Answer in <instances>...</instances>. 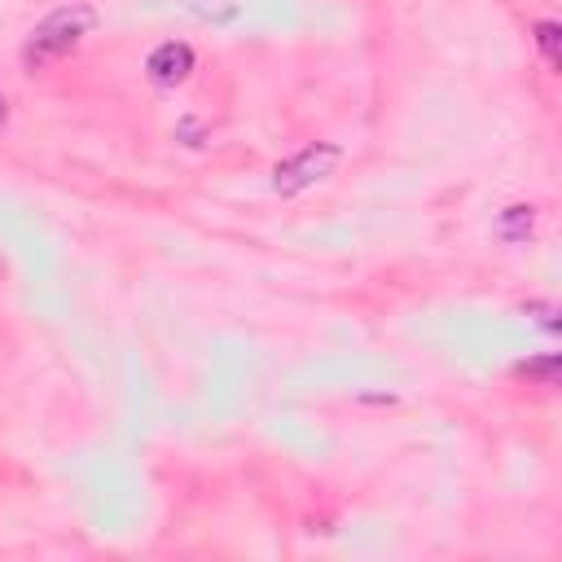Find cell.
Here are the masks:
<instances>
[{"label":"cell","mask_w":562,"mask_h":562,"mask_svg":"<svg viewBox=\"0 0 562 562\" xmlns=\"http://www.w3.org/2000/svg\"><path fill=\"white\" fill-rule=\"evenodd\" d=\"M527 313H536L545 330H558V321H553V308H549V304H527Z\"/></svg>","instance_id":"cell-7"},{"label":"cell","mask_w":562,"mask_h":562,"mask_svg":"<svg viewBox=\"0 0 562 562\" xmlns=\"http://www.w3.org/2000/svg\"><path fill=\"white\" fill-rule=\"evenodd\" d=\"M339 159H343V150H339V145H330V141L304 145L300 154L281 159V163L272 167V194H281V198H295V194H304V189L321 185V180H326V176L339 167Z\"/></svg>","instance_id":"cell-2"},{"label":"cell","mask_w":562,"mask_h":562,"mask_svg":"<svg viewBox=\"0 0 562 562\" xmlns=\"http://www.w3.org/2000/svg\"><path fill=\"white\" fill-rule=\"evenodd\" d=\"M97 27V10L93 5H84V0H71V5H62V10H54L32 36H27V45H23V62L32 67V71H45L49 62H58V58H67L89 32Z\"/></svg>","instance_id":"cell-1"},{"label":"cell","mask_w":562,"mask_h":562,"mask_svg":"<svg viewBox=\"0 0 562 562\" xmlns=\"http://www.w3.org/2000/svg\"><path fill=\"white\" fill-rule=\"evenodd\" d=\"M536 45H540L549 71H558L562 67V27L558 23H536Z\"/></svg>","instance_id":"cell-5"},{"label":"cell","mask_w":562,"mask_h":562,"mask_svg":"<svg viewBox=\"0 0 562 562\" xmlns=\"http://www.w3.org/2000/svg\"><path fill=\"white\" fill-rule=\"evenodd\" d=\"M531 224H536V207L514 202V207H505V211H501L496 233H501L505 242H527V237H531Z\"/></svg>","instance_id":"cell-4"},{"label":"cell","mask_w":562,"mask_h":562,"mask_svg":"<svg viewBox=\"0 0 562 562\" xmlns=\"http://www.w3.org/2000/svg\"><path fill=\"white\" fill-rule=\"evenodd\" d=\"M5 115H10V106H5V89H0V124H5Z\"/></svg>","instance_id":"cell-8"},{"label":"cell","mask_w":562,"mask_h":562,"mask_svg":"<svg viewBox=\"0 0 562 562\" xmlns=\"http://www.w3.org/2000/svg\"><path fill=\"white\" fill-rule=\"evenodd\" d=\"M145 71H150V80H154V84L176 89V84H185V80H189V71H194V49H189L185 40H167V45H159V49L150 54Z\"/></svg>","instance_id":"cell-3"},{"label":"cell","mask_w":562,"mask_h":562,"mask_svg":"<svg viewBox=\"0 0 562 562\" xmlns=\"http://www.w3.org/2000/svg\"><path fill=\"white\" fill-rule=\"evenodd\" d=\"M518 378H536L540 387H558V356H540V361H523Z\"/></svg>","instance_id":"cell-6"}]
</instances>
